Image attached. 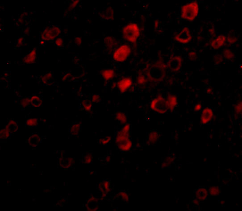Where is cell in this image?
I'll return each instance as SVG.
<instances>
[{"instance_id":"obj_3","label":"cell","mask_w":242,"mask_h":211,"mask_svg":"<svg viewBox=\"0 0 242 211\" xmlns=\"http://www.w3.org/2000/svg\"><path fill=\"white\" fill-rule=\"evenodd\" d=\"M130 132L121 129L116 135L115 143L119 150L122 152H127L131 149L132 143L130 138Z\"/></svg>"},{"instance_id":"obj_27","label":"cell","mask_w":242,"mask_h":211,"mask_svg":"<svg viewBox=\"0 0 242 211\" xmlns=\"http://www.w3.org/2000/svg\"><path fill=\"white\" fill-rule=\"evenodd\" d=\"M92 103L91 101L89 100H84L82 103V107L85 110L89 111L91 110L92 108Z\"/></svg>"},{"instance_id":"obj_16","label":"cell","mask_w":242,"mask_h":211,"mask_svg":"<svg viewBox=\"0 0 242 211\" xmlns=\"http://www.w3.org/2000/svg\"><path fill=\"white\" fill-rule=\"evenodd\" d=\"M101 75L105 80L109 81L114 78L116 73L115 71L111 69H106L102 71Z\"/></svg>"},{"instance_id":"obj_21","label":"cell","mask_w":242,"mask_h":211,"mask_svg":"<svg viewBox=\"0 0 242 211\" xmlns=\"http://www.w3.org/2000/svg\"><path fill=\"white\" fill-rule=\"evenodd\" d=\"M115 119L121 124L125 125L127 123V118L124 112L121 111L117 112L115 115Z\"/></svg>"},{"instance_id":"obj_7","label":"cell","mask_w":242,"mask_h":211,"mask_svg":"<svg viewBox=\"0 0 242 211\" xmlns=\"http://www.w3.org/2000/svg\"><path fill=\"white\" fill-rule=\"evenodd\" d=\"M176 42L186 44L190 43L192 39L190 30L188 27L185 26L174 37Z\"/></svg>"},{"instance_id":"obj_13","label":"cell","mask_w":242,"mask_h":211,"mask_svg":"<svg viewBox=\"0 0 242 211\" xmlns=\"http://www.w3.org/2000/svg\"><path fill=\"white\" fill-rule=\"evenodd\" d=\"M100 17L105 20H113L114 18V9L111 7H107L105 10L101 12Z\"/></svg>"},{"instance_id":"obj_39","label":"cell","mask_w":242,"mask_h":211,"mask_svg":"<svg viewBox=\"0 0 242 211\" xmlns=\"http://www.w3.org/2000/svg\"><path fill=\"white\" fill-rule=\"evenodd\" d=\"M63 40L61 37H58V38L55 39V43L57 46L61 47V46H63Z\"/></svg>"},{"instance_id":"obj_30","label":"cell","mask_w":242,"mask_h":211,"mask_svg":"<svg viewBox=\"0 0 242 211\" xmlns=\"http://www.w3.org/2000/svg\"><path fill=\"white\" fill-rule=\"evenodd\" d=\"M8 126L10 129L11 133H13L16 132L18 129V124L16 122L13 120H10V122L8 123Z\"/></svg>"},{"instance_id":"obj_5","label":"cell","mask_w":242,"mask_h":211,"mask_svg":"<svg viewBox=\"0 0 242 211\" xmlns=\"http://www.w3.org/2000/svg\"><path fill=\"white\" fill-rule=\"evenodd\" d=\"M151 109L157 113L164 114L169 110L166 100L162 96H158L151 103Z\"/></svg>"},{"instance_id":"obj_32","label":"cell","mask_w":242,"mask_h":211,"mask_svg":"<svg viewBox=\"0 0 242 211\" xmlns=\"http://www.w3.org/2000/svg\"><path fill=\"white\" fill-rule=\"evenodd\" d=\"M21 107H24V108L29 106L30 104V99L29 97H25V98H23L21 101Z\"/></svg>"},{"instance_id":"obj_34","label":"cell","mask_w":242,"mask_h":211,"mask_svg":"<svg viewBox=\"0 0 242 211\" xmlns=\"http://www.w3.org/2000/svg\"><path fill=\"white\" fill-rule=\"evenodd\" d=\"M53 75L52 73H50V72L47 73V74H46V75L42 77V78H41V81L44 84H46L48 81V80L53 77Z\"/></svg>"},{"instance_id":"obj_43","label":"cell","mask_w":242,"mask_h":211,"mask_svg":"<svg viewBox=\"0 0 242 211\" xmlns=\"http://www.w3.org/2000/svg\"><path fill=\"white\" fill-rule=\"evenodd\" d=\"M75 42L77 45H80L82 43V39L80 37H77L75 38Z\"/></svg>"},{"instance_id":"obj_28","label":"cell","mask_w":242,"mask_h":211,"mask_svg":"<svg viewBox=\"0 0 242 211\" xmlns=\"http://www.w3.org/2000/svg\"><path fill=\"white\" fill-rule=\"evenodd\" d=\"M209 193L211 196H218L221 193V191L218 187L213 186L209 189Z\"/></svg>"},{"instance_id":"obj_36","label":"cell","mask_w":242,"mask_h":211,"mask_svg":"<svg viewBox=\"0 0 242 211\" xmlns=\"http://www.w3.org/2000/svg\"><path fill=\"white\" fill-rule=\"evenodd\" d=\"M119 196L122 200L125 202L129 201V196L124 192H120L119 193Z\"/></svg>"},{"instance_id":"obj_19","label":"cell","mask_w":242,"mask_h":211,"mask_svg":"<svg viewBox=\"0 0 242 211\" xmlns=\"http://www.w3.org/2000/svg\"><path fill=\"white\" fill-rule=\"evenodd\" d=\"M208 191L206 188H200L196 192V197L199 201H203L208 196Z\"/></svg>"},{"instance_id":"obj_41","label":"cell","mask_w":242,"mask_h":211,"mask_svg":"<svg viewBox=\"0 0 242 211\" xmlns=\"http://www.w3.org/2000/svg\"><path fill=\"white\" fill-rule=\"evenodd\" d=\"M79 1H78V0L72 1V2L71 3L70 5L69 6V10H72V9L75 8L79 3Z\"/></svg>"},{"instance_id":"obj_18","label":"cell","mask_w":242,"mask_h":211,"mask_svg":"<svg viewBox=\"0 0 242 211\" xmlns=\"http://www.w3.org/2000/svg\"><path fill=\"white\" fill-rule=\"evenodd\" d=\"M41 138L38 133H36L33 134L29 138L28 143L30 146L36 147L39 144Z\"/></svg>"},{"instance_id":"obj_35","label":"cell","mask_w":242,"mask_h":211,"mask_svg":"<svg viewBox=\"0 0 242 211\" xmlns=\"http://www.w3.org/2000/svg\"><path fill=\"white\" fill-rule=\"evenodd\" d=\"M137 82L139 85H144L147 83V79L143 75H139L137 77Z\"/></svg>"},{"instance_id":"obj_9","label":"cell","mask_w":242,"mask_h":211,"mask_svg":"<svg viewBox=\"0 0 242 211\" xmlns=\"http://www.w3.org/2000/svg\"><path fill=\"white\" fill-rule=\"evenodd\" d=\"M106 49L107 52L111 53L118 47V42L113 37L106 36L104 39Z\"/></svg>"},{"instance_id":"obj_25","label":"cell","mask_w":242,"mask_h":211,"mask_svg":"<svg viewBox=\"0 0 242 211\" xmlns=\"http://www.w3.org/2000/svg\"><path fill=\"white\" fill-rule=\"evenodd\" d=\"M159 138V135L158 133L156 131H152V132H151L150 134L149 135L148 142L151 144H154L157 142Z\"/></svg>"},{"instance_id":"obj_38","label":"cell","mask_w":242,"mask_h":211,"mask_svg":"<svg viewBox=\"0 0 242 211\" xmlns=\"http://www.w3.org/2000/svg\"><path fill=\"white\" fill-rule=\"evenodd\" d=\"M235 112L236 114H241L242 112V102H241L240 103L236 104L235 107Z\"/></svg>"},{"instance_id":"obj_33","label":"cell","mask_w":242,"mask_h":211,"mask_svg":"<svg viewBox=\"0 0 242 211\" xmlns=\"http://www.w3.org/2000/svg\"><path fill=\"white\" fill-rule=\"evenodd\" d=\"M111 139V137L106 136L101 138L98 142L100 143V144L102 145H106L108 143H110Z\"/></svg>"},{"instance_id":"obj_47","label":"cell","mask_w":242,"mask_h":211,"mask_svg":"<svg viewBox=\"0 0 242 211\" xmlns=\"http://www.w3.org/2000/svg\"><path fill=\"white\" fill-rule=\"evenodd\" d=\"M195 55H196V53L194 52H192L190 54V57L191 59H193L194 57L196 56Z\"/></svg>"},{"instance_id":"obj_22","label":"cell","mask_w":242,"mask_h":211,"mask_svg":"<svg viewBox=\"0 0 242 211\" xmlns=\"http://www.w3.org/2000/svg\"><path fill=\"white\" fill-rule=\"evenodd\" d=\"M81 125L79 122H75L72 124L69 129V132L72 135H77L79 134Z\"/></svg>"},{"instance_id":"obj_17","label":"cell","mask_w":242,"mask_h":211,"mask_svg":"<svg viewBox=\"0 0 242 211\" xmlns=\"http://www.w3.org/2000/svg\"><path fill=\"white\" fill-rule=\"evenodd\" d=\"M43 96L42 95H35L33 96L30 98V105L33 107H39L43 103Z\"/></svg>"},{"instance_id":"obj_29","label":"cell","mask_w":242,"mask_h":211,"mask_svg":"<svg viewBox=\"0 0 242 211\" xmlns=\"http://www.w3.org/2000/svg\"><path fill=\"white\" fill-rule=\"evenodd\" d=\"M223 54L226 59L227 60H232L235 57L234 53L229 49H226L223 51Z\"/></svg>"},{"instance_id":"obj_40","label":"cell","mask_w":242,"mask_h":211,"mask_svg":"<svg viewBox=\"0 0 242 211\" xmlns=\"http://www.w3.org/2000/svg\"><path fill=\"white\" fill-rule=\"evenodd\" d=\"M223 60V58L221 55H218L215 58V61L217 64L221 63Z\"/></svg>"},{"instance_id":"obj_6","label":"cell","mask_w":242,"mask_h":211,"mask_svg":"<svg viewBox=\"0 0 242 211\" xmlns=\"http://www.w3.org/2000/svg\"><path fill=\"white\" fill-rule=\"evenodd\" d=\"M61 33V29L56 26H50L44 29L41 35V38L44 41H52L56 39Z\"/></svg>"},{"instance_id":"obj_44","label":"cell","mask_w":242,"mask_h":211,"mask_svg":"<svg viewBox=\"0 0 242 211\" xmlns=\"http://www.w3.org/2000/svg\"><path fill=\"white\" fill-rule=\"evenodd\" d=\"M201 107H202V106H201V104H197L195 105V107H194V110H195V111H199L201 110Z\"/></svg>"},{"instance_id":"obj_20","label":"cell","mask_w":242,"mask_h":211,"mask_svg":"<svg viewBox=\"0 0 242 211\" xmlns=\"http://www.w3.org/2000/svg\"><path fill=\"white\" fill-rule=\"evenodd\" d=\"M75 162L74 160H73L72 158H67V159H61L60 160V164L61 167L65 168H71L72 166Z\"/></svg>"},{"instance_id":"obj_8","label":"cell","mask_w":242,"mask_h":211,"mask_svg":"<svg viewBox=\"0 0 242 211\" xmlns=\"http://www.w3.org/2000/svg\"><path fill=\"white\" fill-rule=\"evenodd\" d=\"M133 85V79L130 77L125 76L121 78L117 82V87L121 93H125Z\"/></svg>"},{"instance_id":"obj_4","label":"cell","mask_w":242,"mask_h":211,"mask_svg":"<svg viewBox=\"0 0 242 211\" xmlns=\"http://www.w3.org/2000/svg\"><path fill=\"white\" fill-rule=\"evenodd\" d=\"M132 50L130 46L127 44H123L113 52V58L117 62H123L127 60L131 53Z\"/></svg>"},{"instance_id":"obj_24","label":"cell","mask_w":242,"mask_h":211,"mask_svg":"<svg viewBox=\"0 0 242 211\" xmlns=\"http://www.w3.org/2000/svg\"><path fill=\"white\" fill-rule=\"evenodd\" d=\"M12 134L10 130L8 125L5 126L4 128L1 130L0 132V136L1 139H6L10 137L11 135Z\"/></svg>"},{"instance_id":"obj_15","label":"cell","mask_w":242,"mask_h":211,"mask_svg":"<svg viewBox=\"0 0 242 211\" xmlns=\"http://www.w3.org/2000/svg\"><path fill=\"white\" fill-rule=\"evenodd\" d=\"M166 100L169 110L171 111L173 110L178 104V99L176 96L173 94L169 95Z\"/></svg>"},{"instance_id":"obj_31","label":"cell","mask_w":242,"mask_h":211,"mask_svg":"<svg viewBox=\"0 0 242 211\" xmlns=\"http://www.w3.org/2000/svg\"><path fill=\"white\" fill-rule=\"evenodd\" d=\"M93 160V156L90 153L87 154L84 157V162L86 164H90Z\"/></svg>"},{"instance_id":"obj_2","label":"cell","mask_w":242,"mask_h":211,"mask_svg":"<svg viewBox=\"0 0 242 211\" xmlns=\"http://www.w3.org/2000/svg\"><path fill=\"white\" fill-rule=\"evenodd\" d=\"M199 12V6L196 1L190 2L182 6L181 17L182 18L189 21H193L198 17Z\"/></svg>"},{"instance_id":"obj_23","label":"cell","mask_w":242,"mask_h":211,"mask_svg":"<svg viewBox=\"0 0 242 211\" xmlns=\"http://www.w3.org/2000/svg\"><path fill=\"white\" fill-rule=\"evenodd\" d=\"M99 189L103 194L107 193L111 190V184L108 181H104L99 184Z\"/></svg>"},{"instance_id":"obj_14","label":"cell","mask_w":242,"mask_h":211,"mask_svg":"<svg viewBox=\"0 0 242 211\" xmlns=\"http://www.w3.org/2000/svg\"><path fill=\"white\" fill-rule=\"evenodd\" d=\"M37 57L36 48L30 51L29 53L24 56L22 59V61L26 64H30L35 62Z\"/></svg>"},{"instance_id":"obj_1","label":"cell","mask_w":242,"mask_h":211,"mask_svg":"<svg viewBox=\"0 0 242 211\" xmlns=\"http://www.w3.org/2000/svg\"><path fill=\"white\" fill-rule=\"evenodd\" d=\"M140 35L139 26L135 22H131L125 25L122 29L123 38L129 43H136Z\"/></svg>"},{"instance_id":"obj_26","label":"cell","mask_w":242,"mask_h":211,"mask_svg":"<svg viewBox=\"0 0 242 211\" xmlns=\"http://www.w3.org/2000/svg\"><path fill=\"white\" fill-rule=\"evenodd\" d=\"M38 120L37 118H29L26 121V125L29 128H34L38 125Z\"/></svg>"},{"instance_id":"obj_46","label":"cell","mask_w":242,"mask_h":211,"mask_svg":"<svg viewBox=\"0 0 242 211\" xmlns=\"http://www.w3.org/2000/svg\"><path fill=\"white\" fill-rule=\"evenodd\" d=\"M159 26V21L158 20H156L155 21V24H154V27L155 28H158Z\"/></svg>"},{"instance_id":"obj_45","label":"cell","mask_w":242,"mask_h":211,"mask_svg":"<svg viewBox=\"0 0 242 211\" xmlns=\"http://www.w3.org/2000/svg\"><path fill=\"white\" fill-rule=\"evenodd\" d=\"M23 38L22 37H20L17 40V46H21L23 43Z\"/></svg>"},{"instance_id":"obj_42","label":"cell","mask_w":242,"mask_h":211,"mask_svg":"<svg viewBox=\"0 0 242 211\" xmlns=\"http://www.w3.org/2000/svg\"><path fill=\"white\" fill-rule=\"evenodd\" d=\"M227 40H228V42H229L230 43L233 44L236 42V38L235 37L230 36L227 38Z\"/></svg>"},{"instance_id":"obj_10","label":"cell","mask_w":242,"mask_h":211,"mask_svg":"<svg viewBox=\"0 0 242 211\" xmlns=\"http://www.w3.org/2000/svg\"><path fill=\"white\" fill-rule=\"evenodd\" d=\"M182 58L181 56L178 55L174 56L169 60L168 67L172 71H178L182 67Z\"/></svg>"},{"instance_id":"obj_11","label":"cell","mask_w":242,"mask_h":211,"mask_svg":"<svg viewBox=\"0 0 242 211\" xmlns=\"http://www.w3.org/2000/svg\"><path fill=\"white\" fill-rule=\"evenodd\" d=\"M226 40V36L224 35H219L211 40L210 46L213 49L218 50L225 44Z\"/></svg>"},{"instance_id":"obj_12","label":"cell","mask_w":242,"mask_h":211,"mask_svg":"<svg viewBox=\"0 0 242 211\" xmlns=\"http://www.w3.org/2000/svg\"><path fill=\"white\" fill-rule=\"evenodd\" d=\"M213 113L212 109L210 108H205L202 110L201 115V122L203 125H206L210 122L213 118Z\"/></svg>"},{"instance_id":"obj_37","label":"cell","mask_w":242,"mask_h":211,"mask_svg":"<svg viewBox=\"0 0 242 211\" xmlns=\"http://www.w3.org/2000/svg\"><path fill=\"white\" fill-rule=\"evenodd\" d=\"M101 100L100 96L97 94H95L93 95L91 97V101L92 103L99 102Z\"/></svg>"}]
</instances>
